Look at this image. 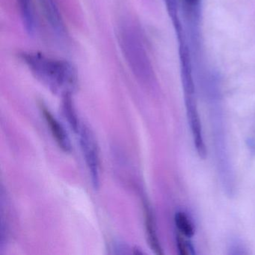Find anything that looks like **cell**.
I'll return each instance as SVG.
<instances>
[{
	"label": "cell",
	"instance_id": "12",
	"mask_svg": "<svg viewBox=\"0 0 255 255\" xmlns=\"http://www.w3.org/2000/svg\"><path fill=\"white\" fill-rule=\"evenodd\" d=\"M185 1L187 2L188 3L193 4L195 3V2H196L198 0H185Z\"/></svg>",
	"mask_w": 255,
	"mask_h": 255
},
{
	"label": "cell",
	"instance_id": "10",
	"mask_svg": "<svg viewBox=\"0 0 255 255\" xmlns=\"http://www.w3.org/2000/svg\"><path fill=\"white\" fill-rule=\"evenodd\" d=\"M63 108L65 116H66L71 128L75 132H78L80 130L78 119H77V113H76L75 109H74L72 101H71L70 92L63 94Z\"/></svg>",
	"mask_w": 255,
	"mask_h": 255
},
{
	"label": "cell",
	"instance_id": "5",
	"mask_svg": "<svg viewBox=\"0 0 255 255\" xmlns=\"http://www.w3.org/2000/svg\"><path fill=\"white\" fill-rule=\"evenodd\" d=\"M43 14L53 32L59 38L67 36V28L56 0H39Z\"/></svg>",
	"mask_w": 255,
	"mask_h": 255
},
{
	"label": "cell",
	"instance_id": "9",
	"mask_svg": "<svg viewBox=\"0 0 255 255\" xmlns=\"http://www.w3.org/2000/svg\"><path fill=\"white\" fill-rule=\"evenodd\" d=\"M174 222H175L176 226L177 229L180 231L182 235L185 237H193L195 234V228H194L193 224L191 222L186 213L183 212H177L174 216Z\"/></svg>",
	"mask_w": 255,
	"mask_h": 255
},
{
	"label": "cell",
	"instance_id": "7",
	"mask_svg": "<svg viewBox=\"0 0 255 255\" xmlns=\"http://www.w3.org/2000/svg\"><path fill=\"white\" fill-rule=\"evenodd\" d=\"M17 2L26 32L29 35H33L36 25L32 0H17Z\"/></svg>",
	"mask_w": 255,
	"mask_h": 255
},
{
	"label": "cell",
	"instance_id": "2",
	"mask_svg": "<svg viewBox=\"0 0 255 255\" xmlns=\"http://www.w3.org/2000/svg\"><path fill=\"white\" fill-rule=\"evenodd\" d=\"M119 43L128 66L139 80H150L152 68L141 29L135 23L125 22L119 31Z\"/></svg>",
	"mask_w": 255,
	"mask_h": 255
},
{
	"label": "cell",
	"instance_id": "11",
	"mask_svg": "<svg viewBox=\"0 0 255 255\" xmlns=\"http://www.w3.org/2000/svg\"><path fill=\"white\" fill-rule=\"evenodd\" d=\"M184 236L178 234L177 237V248L181 255H193L195 254V248L190 242L183 238Z\"/></svg>",
	"mask_w": 255,
	"mask_h": 255
},
{
	"label": "cell",
	"instance_id": "8",
	"mask_svg": "<svg viewBox=\"0 0 255 255\" xmlns=\"http://www.w3.org/2000/svg\"><path fill=\"white\" fill-rule=\"evenodd\" d=\"M144 213H145L146 232H147L149 245L151 247L152 250L156 255H162L163 252H162V248H161L159 239H158L157 234H156L154 219H153L151 210L149 208V206L147 204L144 205Z\"/></svg>",
	"mask_w": 255,
	"mask_h": 255
},
{
	"label": "cell",
	"instance_id": "3",
	"mask_svg": "<svg viewBox=\"0 0 255 255\" xmlns=\"http://www.w3.org/2000/svg\"><path fill=\"white\" fill-rule=\"evenodd\" d=\"M80 144L92 177V181L95 189H98L100 184V157L99 150L96 140L92 131L88 127L80 128Z\"/></svg>",
	"mask_w": 255,
	"mask_h": 255
},
{
	"label": "cell",
	"instance_id": "6",
	"mask_svg": "<svg viewBox=\"0 0 255 255\" xmlns=\"http://www.w3.org/2000/svg\"><path fill=\"white\" fill-rule=\"evenodd\" d=\"M41 109L43 116L50 128L53 136L54 137L55 140L59 144L60 148L65 152L71 151V142H70L69 138L65 132L63 127L45 107H42L41 105Z\"/></svg>",
	"mask_w": 255,
	"mask_h": 255
},
{
	"label": "cell",
	"instance_id": "1",
	"mask_svg": "<svg viewBox=\"0 0 255 255\" xmlns=\"http://www.w3.org/2000/svg\"><path fill=\"white\" fill-rule=\"evenodd\" d=\"M20 58L35 78L53 92L67 93L77 85V71L67 61L38 52H23Z\"/></svg>",
	"mask_w": 255,
	"mask_h": 255
},
{
	"label": "cell",
	"instance_id": "4",
	"mask_svg": "<svg viewBox=\"0 0 255 255\" xmlns=\"http://www.w3.org/2000/svg\"><path fill=\"white\" fill-rule=\"evenodd\" d=\"M192 95L193 94H186V113L191 130L193 135L194 143L197 153L201 159H205L207 156V149L203 138L202 128L197 110L196 103Z\"/></svg>",
	"mask_w": 255,
	"mask_h": 255
}]
</instances>
